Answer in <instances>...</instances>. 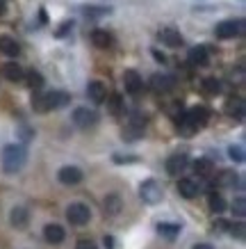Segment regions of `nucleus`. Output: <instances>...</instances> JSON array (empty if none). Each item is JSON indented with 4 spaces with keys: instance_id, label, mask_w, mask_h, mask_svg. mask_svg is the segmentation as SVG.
Wrapping results in <instances>:
<instances>
[{
    "instance_id": "6",
    "label": "nucleus",
    "mask_w": 246,
    "mask_h": 249,
    "mask_svg": "<svg viewBox=\"0 0 246 249\" xmlns=\"http://www.w3.org/2000/svg\"><path fill=\"white\" fill-rule=\"evenodd\" d=\"M73 124L78 128H91L98 124V114L89 107H75L73 110Z\"/></svg>"
},
{
    "instance_id": "13",
    "label": "nucleus",
    "mask_w": 246,
    "mask_h": 249,
    "mask_svg": "<svg viewBox=\"0 0 246 249\" xmlns=\"http://www.w3.org/2000/svg\"><path fill=\"white\" fill-rule=\"evenodd\" d=\"M201 192V185L194 181V178H180L178 181V195L182 199H194Z\"/></svg>"
},
{
    "instance_id": "5",
    "label": "nucleus",
    "mask_w": 246,
    "mask_h": 249,
    "mask_svg": "<svg viewBox=\"0 0 246 249\" xmlns=\"http://www.w3.org/2000/svg\"><path fill=\"white\" fill-rule=\"evenodd\" d=\"M84 178V174H82L80 167H75V165H66V167H62L60 172H57V181L62 183V185H78V183Z\"/></svg>"
},
{
    "instance_id": "1",
    "label": "nucleus",
    "mask_w": 246,
    "mask_h": 249,
    "mask_svg": "<svg viewBox=\"0 0 246 249\" xmlns=\"http://www.w3.org/2000/svg\"><path fill=\"white\" fill-rule=\"evenodd\" d=\"M28 160V151L23 144H7L2 149V156H0V162H2V169L7 174H16L18 169H23Z\"/></svg>"
},
{
    "instance_id": "24",
    "label": "nucleus",
    "mask_w": 246,
    "mask_h": 249,
    "mask_svg": "<svg viewBox=\"0 0 246 249\" xmlns=\"http://www.w3.org/2000/svg\"><path fill=\"white\" fill-rule=\"evenodd\" d=\"M180 224H173V222H162V224H157V233L166 238V240H173V238H178L180 235Z\"/></svg>"
},
{
    "instance_id": "20",
    "label": "nucleus",
    "mask_w": 246,
    "mask_h": 249,
    "mask_svg": "<svg viewBox=\"0 0 246 249\" xmlns=\"http://www.w3.org/2000/svg\"><path fill=\"white\" fill-rule=\"evenodd\" d=\"M28 219H30V213L25 211L23 206H16L14 211H12V215H9V222L16 229H25L28 227Z\"/></svg>"
},
{
    "instance_id": "40",
    "label": "nucleus",
    "mask_w": 246,
    "mask_h": 249,
    "mask_svg": "<svg viewBox=\"0 0 246 249\" xmlns=\"http://www.w3.org/2000/svg\"><path fill=\"white\" fill-rule=\"evenodd\" d=\"M194 249H214V247L208 245V242H198V245H194Z\"/></svg>"
},
{
    "instance_id": "2",
    "label": "nucleus",
    "mask_w": 246,
    "mask_h": 249,
    "mask_svg": "<svg viewBox=\"0 0 246 249\" xmlns=\"http://www.w3.org/2000/svg\"><path fill=\"white\" fill-rule=\"evenodd\" d=\"M139 196H142V201L144 204H148V206H155L162 201V185L155 181V178H146V181L139 185Z\"/></svg>"
},
{
    "instance_id": "21",
    "label": "nucleus",
    "mask_w": 246,
    "mask_h": 249,
    "mask_svg": "<svg viewBox=\"0 0 246 249\" xmlns=\"http://www.w3.org/2000/svg\"><path fill=\"white\" fill-rule=\"evenodd\" d=\"M105 101H107V112L110 114L119 117V114L126 112V103H123L121 94H110V96H105Z\"/></svg>"
},
{
    "instance_id": "9",
    "label": "nucleus",
    "mask_w": 246,
    "mask_h": 249,
    "mask_svg": "<svg viewBox=\"0 0 246 249\" xmlns=\"http://www.w3.org/2000/svg\"><path fill=\"white\" fill-rule=\"evenodd\" d=\"M150 87L157 91V94H166L176 87V78L169 76V73H155L150 78Z\"/></svg>"
},
{
    "instance_id": "33",
    "label": "nucleus",
    "mask_w": 246,
    "mask_h": 249,
    "mask_svg": "<svg viewBox=\"0 0 246 249\" xmlns=\"http://www.w3.org/2000/svg\"><path fill=\"white\" fill-rule=\"evenodd\" d=\"M75 249H98V245L89 238H80V240L75 242Z\"/></svg>"
},
{
    "instance_id": "11",
    "label": "nucleus",
    "mask_w": 246,
    "mask_h": 249,
    "mask_svg": "<svg viewBox=\"0 0 246 249\" xmlns=\"http://www.w3.org/2000/svg\"><path fill=\"white\" fill-rule=\"evenodd\" d=\"M123 85H126L128 94H139L142 87H144V80H142V76H139L134 69H128L126 73H123Z\"/></svg>"
},
{
    "instance_id": "23",
    "label": "nucleus",
    "mask_w": 246,
    "mask_h": 249,
    "mask_svg": "<svg viewBox=\"0 0 246 249\" xmlns=\"http://www.w3.org/2000/svg\"><path fill=\"white\" fill-rule=\"evenodd\" d=\"M105 215H119L121 208H123V201H121V196L119 195H107L105 196Z\"/></svg>"
},
{
    "instance_id": "18",
    "label": "nucleus",
    "mask_w": 246,
    "mask_h": 249,
    "mask_svg": "<svg viewBox=\"0 0 246 249\" xmlns=\"http://www.w3.org/2000/svg\"><path fill=\"white\" fill-rule=\"evenodd\" d=\"M0 53L7 55V57H16V55L21 53V46H18V41H16L14 37L2 35V37H0Z\"/></svg>"
},
{
    "instance_id": "7",
    "label": "nucleus",
    "mask_w": 246,
    "mask_h": 249,
    "mask_svg": "<svg viewBox=\"0 0 246 249\" xmlns=\"http://www.w3.org/2000/svg\"><path fill=\"white\" fill-rule=\"evenodd\" d=\"M187 167H189L187 153H173V156L166 158V174H169V176H180Z\"/></svg>"
},
{
    "instance_id": "12",
    "label": "nucleus",
    "mask_w": 246,
    "mask_h": 249,
    "mask_svg": "<svg viewBox=\"0 0 246 249\" xmlns=\"http://www.w3.org/2000/svg\"><path fill=\"white\" fill-rule=\"evenodd\" d=\"M64 238H66V231L60 224H46L44 227V240L48 245H62Z\"/></svg>"
},
{
    "instance_id": "14",
    "label": "nucleus",
    "mask_w": 246,
    "mask_h": 249,
    "mask_svg": "<svg viewBox=\"0 0 246 249\" xmlns=\"http://www.w3.org/2000/svg\"><path fill=\"white\" fill-rule=\"evenodd\" d=\"M0 73L7 78L9 83H21L23 76H25V71L21 69V64H16V62H5V64L0 67Z\"/></svg>"
},
{
    "instance_id": "25",
    "label": "nucleus",
    "mask_w": 246,
    "mask_h": 249,
    "mask_svg": "<svg viewBox=\"0 0 246 249\" xmlns=\"http://www.w3.org/2000/svg\"><path fill=\"white\" fill-rule=\"evenodd\" d=\"M208 204H210V211L216 213V215H221L226 211V199L219 192H210L208 195Z\"/></svg>"
},
{
    "instance_id": "36",
    "label": "nucleus",
    "mask_w": 246,
    "mask_h": 249,
    "mask_svg": "<svg viewBox=\"0 0 246 249\" xmlns=\"http://www.w3.org/2000/svg\"><path fill=\"white\" fill-rule=\"evenodd\" d=\"M228 229H230V222H226V219H216L214 222V231H219V233H221V231H228Z\"/></svg>"
},
{
    "instance_id": "37",
    "label": "nucleus",
    "mask_w": 246,
    "mask_h": 249,
    "mask_svg": "<svg viewBox=\"0 0 246 249\" xmlns=\"http://www.w3.org/2000/svg\"><path fill=\"white\" fill-rule=\"evenodd\" d=\"M82 12H84L87 16H100V14H105L107 9H100V7H84Z\"/></svg>"
},
{
    "instance_id": "32",
    "label": "nucleus",
    "mask_w": 246,
    "mask_h": 249,
    "mask_svg": "<svg viewBox=\"0 0 246 249\" xmlns=\"http://www.w3.org/2000/svg\"><path fill=\"white\" fill-rule=\"evenodd\" d=\"M228 156H230V160H235V162H244V149H242V146H235V144H232L230 149H228Z\"/></svg>"
},
{
    "instance_id": "22",
    "label": "nucleus",
    "mask_w": 246,
    "mask_h": 249,
    "mask_svg": "<svg viewBox=\"0 0 246 249\" xmlns=\"http://www.w3.org/2000/svg\"><path fill=\"white\" fill-rule=\"evenodd\" d=\"M194 172L201 176V178H212L214 176V165H212V160L208 158H198L194 162Z\"/></svg>"
},
{
    "instance_id": "39",
    "label": "nucleus",
    "mask_w": 246,
    "mask_h": 249,
    "mask_svg": "<svg viewBox=\"0 0 246 249\" xmlns=\"http://www.w3.org/2000/svg\"><path fill=\"white\" fill-rule=\"evenodd\" d=\"M105 247L114 249V238H112V235H105Z\"/></svg>"
},
{
    "instance_id": "31",
    "label": "nucleus",
    "mask_w": 246,
    "mask_h": 249,
    "mask_svg": "<svg viewBox=\"0 0 246 249\" xmlns=\"http://www.w3.org/2000/svg\"><path fill=\"white\" fill-rule=\"evenodd\" d=\"M232 213H235V215H237L239 219L244 217L246 215V199L242 195L237 196V199H235V201H232Z\"/></svg>"
},
{
    "instance_id": "41",
    "label": "nucleus",
    "mask_w": 246,
    "mask_h": 249,
    "mask_svg": "<svg viewBox=\"0 0 246 249\" xmlns=\"http://www.w3.org/2000/svg\"><path fill=\"white\" fill-rule=\"evenodd\" d=\"M153 55H155V60H157V62H162V64L166 62V57H164V55L160 53V51H153Z\"/></svg>"
},
{
    "instance_id": "29",
    "label": "nucleus",
    "mask_w": 246,
    "mask_h": 249,
    "mask_svg": "<svg viewBox=\"0 0 246 249\" xmlns=\"http://www.w3.org/2000/svg\"><path fill=\"white\" fill-rule=\"evenodd\" d=\"M203 91L210 94V96H214V94L221 91V83H219L216 78H205V80H203Z\"/></svg>"
},
{
    "instance_id": "28",
    "label": "nucleus",
    "mask_w": 246,
    "mask_h": 249,
    "mask_svg": "<svg viewBox=\"0 0 246 249\" xmlns=\"http://www.w3.org/2000/svg\"><path fill=\"white\" fill-rule=\"evenodd\" d=\"M23 80L30 85L32 89H41V87H44V76H41L39 71H34V69H32V71H28V73L23 76Z\"/></svg>"
},
{
    "instance_id": "42",
    "label": "nucleus",
    "mask_w": 246,
    "mask_h": 249,
    "mask_svg": "<svg viewBox=\"0 0 246 249\" xmlns=\"http://www.w3.org/2000/svg\"><path fill=\"white\" fill-rule=\"evenodd\" d=\"M5 12H7V2H5V0H0V16L5 14Z\"/></svg>"
},
{
    "instance_id": "26",
    "label": "nucleus",
    "mask_w": 246,
    "mask_h": 249,
    "mask_svg": "<svg viewBox=\"0 0 246 249\" xmlns=\"http://www.w3.org/2000/svg\"><path fill=\"white\" fill-rule=\"evenodd\" d=\"M237 174L235 172H221L219 176H216V185L219 188H235L237 185Z\"/></svg>"
},
{
    "instance_id": "3",
    "label": "nucleus",
    "mask_w": 246,
    "mask_h": 249,
    "mask_svg": "<svg viewBox=\"0 0 246 249\" xmlns=\"http://www.w3.org/2000/svg\"><path fill=\"white\" fill-rule=\"evenodd\" d=\"M66 219H68V224L71 227H84L87 222L91 219V211H89V206H84V204H71L66 208Z\"/></svg>"
},
{
    "instance_id": "34",
    "label": "nucleus",
    "mask_w": 246,
    "mask_h": 249,
    "mask_svg": "<svg viewBox=\"0 0 246 249\" xmlns=\"http://www.w3.org/2000/svg\"><path fill=\"white\" fill-rule=\"evenodd\" d=\"M230 233L237 238V240H244V222H237V224H230Z\"/></svg>"
},
{
    "instance_id": "4",
    "label": "nucleus",
    "mask_w": 246,
    "mask_h": 249,
    "mask_svg": "<svg viewBox=\"0 0 246 249\" xmlns=\"http://www.w3.org/2000/svg\"><path fill=\"white\" fill-rule=\"evenodd\" d=\"M244 28V21L242 18H228V21H221L214 28L216 39H235Z\"/></svg>"
},
{
    "instance_id": "17",
    "label": "nucleus",
    "mask_w": 246,
    "mask_h": 249,
    "mask_svg": "<svg viewBox=\"0 0 246 249\" xmlns=\"http://www.w3.org/2000/svg\"><path fill=\"white\" fill-rule=\"evenodd\" d=\"M46 101H48V110H57V107L68 106L71 94H66V91H46Z\"/></svg>"
},
{
    "instance_id": "38",
    "label": "nucleus",
    "mask_w": 246,
    "mask_h": 249,
    "mask_svg": "<svg viewBox=\"0 0 246 249\" xmlns=\"http://www.w3.org/2000/svg\"><path fill=\"white\" fill-rule=\"evenodd\" d=\"M114 162H137L134 156H126V158H121V156H114Z\"/></svg>"
},
{
    "instance_id": "35",
    "label": "nucleus",
    "mask_w": 246,
    "mask_h": 249,
    "mask_svg": "<svg viewBox=\"0 0 246 249\" xmlns=\"http://www.w3.org/2000/svg\"><path fill=\"white\" fill-rule=\"evenodd\" d=\"M71 30H73V21H64V23H62V28L55 32V35H57V37H64V35H66V32H71Z\"/></svg>"
},
{
    "instance_id": "30",
    "label": "nucleus",
    "mask_w": 246,
    "mask_h": 249,
    "mask_svg": "<svg viewBox=\"0 0 246 249\" xmlns=\"http://www.w3.org/2000/svg\"><path fill=\"white\" fill-rule=\"evenodd\" d=\"M32 107H34V112H50L48 110V101H46V94H34L32 96Z\"/></svg>"
},
{
    "instance_id": "16",
    "label": "nucleus",
    "mask_w": 246,
    "mask_h": 249,
    "mask_svg": "<svg viewBox=\"0 0 246 249\" xmlns=\"http://www.w3.org/2000/svg\"><path fill=\"white\" fill-rule=\"evenodd\" d=\"M87 96L94 103H105V96H107V87H105L100 80H91L87 85Z\"/></svg>"
},
{
    "instance_id": "15",
    "label": "nucleus",
    "mask_w": 246,
    "mask_h": 249,
    "mask_svg": "<svg viewBox=\"0 0 246 249\" xmlns=\"http://www.w3.org/2000/svg\"><path fill=\"white\" fill-rule=\"evenodd\" d=\"M187 57H189V64H192V67H205L210 62V51L205 46H194Z\"/></svg>"
},
{
    "instance_id": "27",
    "label": "nucleus",
    "mask_w": 246,
    "mask_h": 249,
    "mask_svg": "<svg viewBox=\"0 0 246 249\" xmlns=\"http://www.w3.org/2000/svg\"><path fill=\"white\" fill-rule=\"evenodd\" d=\"M226 110H228V114L235 117L237 121H242V117H244V103H242L239 98H230L228 106H226Z\"/></svg>"
},
{
    "instance_id": "19",
    "label": "nucleus",
    "mask_w": 246,
    "mask_h": 249,
    "mask_svg": "<svg viewBox=\"0 0 246 249\" xmlns=\"http://www.w3.org/2000/svg\"><path fill=\"white\" fill-rule=\"evenodd\" d=\"M91 44L96 46V48H103L105 51V48H110V46L114 44V39L107 30H100V28H98V30L91 32Z\"/></svg>"
},
{
    "instance_id": "8",
    "label": "nucleus",
    "mask_w": 246,
    "mask_h": 249,
    "mask_svg": "<svg viewBox=\"0 0 246 249\" xmlns=\"http://www.w3.org/2000/svg\"><path fill=\"white\" fill-rule=\"evenodd\" d=\"M157 37L162 41L164 46H169V48H180V46L185 44V39L180 35L176 28H162V30L157 32Z\"/></svg>"
},
{
    "instance_id": "10",
    "label": "nucleus",
    "mask_w": 246,
    "mask_h": 249,
    "mask_svg": "<svg viewBox=\"0 0 246 249\" xmlns=\"http://www.w3.org/2000/svg\"><path fill=\"white\" fill-rule=\"evenodd\" d=\"M144 124H146V119H142V117H134L126 128H123V140H128V142L142 140V137H144Z\"/></svg>"
}]
</instances>
